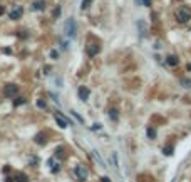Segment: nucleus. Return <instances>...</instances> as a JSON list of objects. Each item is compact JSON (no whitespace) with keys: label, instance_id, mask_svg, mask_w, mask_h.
<instances>
[{"label":"nucleus","instance_id":"f257e3e1","mask_svg":"<svg viewBox=\"0 0 191 182\" xmlns=\"http://www.w3.org/2000/svg\"><path fill=\"white\" fill-rule=\"evenodd\" d=\"M174 17H176V20L179 22V24H186L191 18V10L188 7H179L176 10V14H174Z\"/></svg>","mask_w":191,"mask_h":182},{"label":"nucleus","instance_id":"f03ea898","mask_svg":"<svg viewBox=\"0 0 191 182\" xmlns=\"http://www.w3.org/2000/svg\"><path fill=\"white\" fill-rule=\"evenodd\" d=\"M64 27H65V32H67L69 37H76L77 27H76V22H74V18H67Z\"/></svg>","mask_w":191,"mask_h":182},{"label":"nucleus","instance_id":"7ed1b4c3","mask_svg":"<svg viewBox=\"0 0 191 182\" xmlns=\"http://www.w3.org/2000/svg\"><path fill=\"white\" fill-rule=\"evenodd\" d=\"M74 174H76V177L79 179L81 182H84L87 179V169L84 167L82 164H77L76 167H74Z\"/></svg>","mask_w":191,"mask_h":182},{"label":"nucleus","instance_id":"20e7f679","mask_svg":"<svg viewBox=\"0 0 191 182\" xmlns=\"http://www.w3.org/2000/svg\"><path fill=\"white\" fill-rule=\"evenodd\" d=\"M54 117H55V122H57V125H59V127L65 129V127H69V125H71V124H69V120H67V119H65L62 114H59V112H55V114H54Z\"/></svg>","mask_w":191,"mask_h":182},{"label":"nucleus","instance_id":"39448f33","mask_svg":"<svg viewBox=\"0 0 191 182\" xmlns=\"http://www.w3.org/2000/svg\"><path fill=\"white\" fill-rule=\"evenodd\" d=\"M22 14H24V8L20 7V5H14L10 10V18L12 20H17V18L22 17Z\"/></svg>","mask_w":191,"mask_h":182},{"label":"nucleus","instance_id":"423d86ee","mask_svg":"<svg viewBox=\"0 0 191 182\" xmlns=\"http://www.w3.org/2000/svg\"><path fill=\"white\" fill-rule=\"evenodd\" d=\"M17 92H18V87L15 85V84H8V85H5V89H4V94L7 97L17 95Z\"/></svg>","mask_w":191,"mask_h":182},{"label":"nucleus","instance_id":"0eeeda50","mask_svg":"<svg viewBox=\"0 0 191 182\" xmlns=\"http://www.w3.org/2000/svg\"><path fill=\"white\" fill-rule=\"evenodd\" d=\"M99 45H96V43H92V45H89L87 47V55H89V57H94V55H97L99 54Z\"/></svg>","mask_w":191,"mask_h":182},{"label":"nucleus","instance_id":"6e6552de","mask_svg":"<svg viewBox=\"0 0 191 182\" xmlns=\"http://www.w3.org/2000/svg\"><path fill=\"white\" fill-rule=\"evenodd\" d=\"M34 140H35V144H39V145H45L47 144V136L44 132H40V134H37L35 136V139Z\"/></svg>","mask_w":191,"mask_h":182},{"label":"nucleus","instance_id":"1a4fd4ad","mask_svg":"<svg viewBox=\"0 0 191 182\" xmlns=\"http://www.w3.org/2000/svg\"><path fill=\"white\" fill-rule=\"evenodd\" d=\"M89 95H91V92H89L87 87H79V97H81V100H87V99H89Z\"/></svg>","mask_w":191,"mask_h":182},{"label":"nucleus","instance_id":"9d476101","mask_svg":"<svg viewBox=\"0 0 191 182\" xmlns=\"http://www.w3.org/2000/svg\"><path fill=\"white\" fill-rule=\"evenodd\" d=\"M44 7H45V2H44V0H34V4H32L34 10H44Z\"/></svg>","mask_w":191,"mask_h":182},{"label":"nucleus","instance_id":"9b49d317","mask_svg":"<svg viewBox=\"0 0 191 182\" xmlns=\"http://www.w3.org/2000/svg\"><path fill=\"white\" fill-rule=\"evenodd\" d=\"M14 179H15V182H27V180H29V177H27L24 172H17Z\"/></svg>","mask_w":191,"mask_h":182},{"label":"nucleus","instance_id":"f8f14e48","mask_svg":"<svg viewBox=\"0 0 191 182\" xmlns=\"http://www.w3.org/2000/svg\"><path fill=\"white\" fill-rule=\"evenodd\" d=\"M166 62H168V64H170L171 67H174V65H178V64H179V60H178V57H176V55H170Z\"/></svg>","mask_w":191,"mask_h":182},{"label":"nucleus","instance_id":"ddd939ff","mask_svg":"<svg viewBox=\"0 0 191 182\" xmlns=\"http://www.w3.org/2000/svg\"><path fill=\"white\" fill-rule=\"evenodd\" d=\"M109 117H111V120H117L119 110H117V109H111V110H109Z\"/></svg>","mask_w":191,"mask_h":182},{"label":"nucleus","instance_id":"4468645a","mask_svg":"<svg viewBox=\"0 0 191 182\" xmlns=\"http://www.w3.org/2000/svg\"><path fill=\"white\" fill-rule=\"evenodd\" d=\"M146 132H148V137H149V139H154V137H156V130L153 127H148V130H146Z\"/></svg>","mask_w":191,"mask_h":182},{"label":"nucleus","instance_id":"2eb2a0df","mask_svg":"<svg viewBox=\"0 0 191 182\" xmlns=\"http://www.w3.org/2000/svg\"><path fill=\"white\" fill-rule=\"evenodd\" d=\"M62 155H64V147H57V149H55V157L61 159Z\"/></svg>","mask_w":191,"mask_h":182},{"label":"nucleus","instance_id":"dca6fc26","mask_svg":"<svg viewBox=\"0 0 191 182\" xmlns=\"http://www.w3.org/2000/svg\"><path fill=\"white\" fill-rule=\"evenodd\" d=\"M163 152H164V155H171V154H173V147H171V145L164 147V149H163Z\"/></svg>","mask_w":191,"mask_h":182},{"label":"nucleus","instance_id":"f3484780","mask_svg":"<svg viewBox=\"0 0 191 182\" xmlns=\"http://www.w3.org/2000/svg\"><path fill=\"white\" fill-rule=\"evenodd\" d=\"M91 2H92V0H82V5H81V7H82V10H86V8L91 7Z\"/></svg>","mask_w":191,"mask_h":182},{"label":"nucleus","instance_id":"a211bd4d","mask_svg":"<svg viewBox=\"0 0 191 182\" xmlns=\"http://www.w3.org/2000/svg\"><path fill=\"white\" fill-rule=\"evenodd\" d=\"M22 104H25V99H22V97H17L14 100V105H22Z\"/></svg>","mask_w":191,"mask_h":182},{"label":"nucleus","instance_id":"6ab92c4d","mask_svg":"<svg viewBox=\"0 0 191 182\" xmlns=\"http://www.w3.org/2000/svg\"><path fill=\"white\" fill-rule=\"evenodd\" d=\"M37 105H39L40 109H45L47 104H45V100H37Z\"/></svg>","mask_w":191,"mask_h":182},{"label":"nucleus","instance_id":"aec40b11","mask_svg":"<svg viewBox=\"0 0 191 182\" xmlns=\"http://www.w3.org/2000/svg\"><path fill=\"white\" fill-rule=\"evenodd\" d=\"M72 115H74V117H76V119H77V120H79V122H81V124H82V122H84V119H82V117H81V115H79V114H77V112H74V110H72Z\"/></svg>","mask_w":191,"mask_h":182},{"label":"nucleus","instance_id":"412c9836","mask_svg":"<svg viewBox=\"0 0 191 182\" xmlns=\"http://www.w3.org/2000/svg\"><path fill=\"white\" fill-rule=\"evenodd\" d=\"M183 85H184V87H191V80L184 79V80H183Z\"/></svg>","mask_w":191,"mask_h":182},{"label":"nucleus","instance_id":"4be33fe9","mask_svg":"<svg viewBox=\"0 0 191 182\" xmlns=\"http://www.w3.org/2000/svg\"><path fill=\"white\" fill-rule=\"evenodd\" d=\"M54 15H55V18H57V17H59V15H61V8H59V7H57V8H55Z\"/></svg>","mask_w":191,"mask_h":182},{"label":"nucleus","instance_id":"5701e85b","mask_svg":"<svg viewBox=\"0 0 191 182\" xmlns=\"http://www.w3.org/2000/svg\"><path fill=\"white\" fill-rule=\"evenodd\" d=\"M143 4H144L146 7H151V0H143Z\"/></svg>","mask_w":191,"mask_h":182},{"label":"nucleus","instance_id":"b1692460","mask_svg":"<svg viewBox=\"0 0 191 182\" xmlns=\"http://www.w3.org/2000/svg\"><path fill=\"white\" fill-rule=\"evenodd\" d=\"M101 182H111V180H109V177H102Z\"/></svg>","mask_w":191,"mask_h":182}]
</instances>
